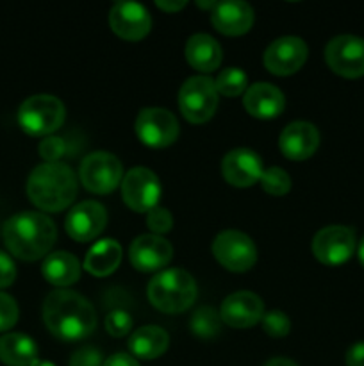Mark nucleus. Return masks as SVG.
<instances>
[{
    "mask_svg": "<svg viewBox=\"0 0 364 366\" xmlns=\"http://www.w3.org/2000/svg\"><path fill=\"white\" fill-rule=\"evenodd\" d=\"M43 322L61 342H79L96 329V313L79 293L56 290L43 302Z\"/></svg>",
    "mask_w": 364,
    "mask_h": 366,
    "instance_id": "1",
    "label": "nucleus"
},
{
    "mask_svg": "<svg viewBox=\"0 0 364 366\" xmlns=\"http://www.w3.org/2000/svg\"><path fill=\"white\" fill-rule=\"evenodd\" d=\"M56 224L46 214L24 211L4 224V243L14 257L38 261L46 257L56 243Z\"/></svg>",
    "mask_w": 364,
    "mask_h": 366,
    "instance_id": "2",
    "label": "nucleus"
},
{
    "mask_svg": "<svg viewBox=\"0 0 364 366\" xmlns=\"http://www.w3.org/2000/svg\"><path fill=\"white\" fill-rule=\"evenodd\" d=\"M77 177L64 163H43L27 179V195L36 207L46 213L64 211L77 197Z\"/></svg>",
    "mask_w": 364,
    "mask_h": 366,
    "instance_id": "3",
    "label": "nucleus"
},
{
    "mask_svg": "<svg viewBox=\"0 0 364 366\" xmlns=\"http://www.w3.org/2000/svg\"><path fill=\"white\" fill-rule=\"evenodd\" d=\"M196 282L191 275L181 268H168L157 272L148 282L150 304L163 313H182L189 310L196 300Z\"/></svg>",
    "mask_w": 364,
    "mask_h": 366,
    "instance_id": "4",
    "label": "nucleus"
},
{
    "mask_svg": "<svg viewBox=\"0 0 364 366\" xmlns=\"http://www.w3.org/2000/svg\"><path fill=\"white\" fill-rule=\"evenodd\" d=\"M64 104L54 95H32L18 109V124L29 136H52L64 124Z\"/></svg>",
    "mask_w": 364,
    "mask_h": 366,
    "instance_id": "5",
    "label": "nucleus"
},
{
    "mask_svg": "<svg viewBox=\"0 0 364 366\" xmlns=\"http://www.w3.org/2000/svg\"><path fill=\"white\" fill-rule=\"evenodd\" d=\"M178 109L189 124H206L218 109V89L207 75H193L178 89Z\"/></svg>",
    "mask_w": 364,
    "mask_h": 366,
    "instance_id": "6",
    "label": "nucleus"
},
{
    "mask_svg": "<svg viewBox=\"0 0 364 366\" xmlns=\"http://www.w3.org/2000/svg\"><path fill=\"white\" fill-rule=\"evenodd\" d=\"M79 177L88 192L107 195L114 192L123 181V167L114 154L100 150L82 159Z\"/></svg>",
    "mask_w": 364,
    "mask_h": 366,
    "instance_id": "7",
    "label": "nucleus"
},
{
    "mask_svg": "<svg viewBox=\"0 0 364 366\" xmlns=\"http://www.w3.org/2000/svg\"><path fill=\"white\" fill-rule=\"evenodd\" d=\"M213 256L228 272L243 274L256 264L257 249L253 239L246 236L245 232L228 229V231L220 232L214 238Z\"/></svg>",
    "mask_w": 364,
    "mask_h": 366,
    "instance_id": "8",
    "label": "nucleus"
},
{
    "mask_svg": "<svg viewBox=\"0 0 364 366\" xmlns=\"http://www.w3.org/2000/svg\"><path fill=\"white\" fill-rule=\"evenodd\" d=\"M136 136L150 149H166L178 138L177 118L163 107H145L136 118Z\"/></svg>",
    "mask_w": 364,
    "mask_h": 366,
    "instance_id": "9",
    "label": "nucleus"
},
{
    "mask_svg": "<svg viewBox=\"0 0 364 366\" xmlns=\"http://www.w3.org/2000/svg\"><path fill=\"white\" fill-rule=\"evenodd\" d=\"M121 199L136 213H148L161 199L159 177L145 167H136L123 175Z\"/></svg>",
    "mask_w": 364,
    "mask_h": 366,
    "instance_id": "10",
    "label": "nucleus"
},
{
    "mask_svg": "<svg viewBox=\"0 0 364 366\" xmlns=\"http://www.w3.org/2000/svg\"><path fill=\"white\" fill-rule=\"evenodd\" d=\"M325 61L334 74L346 79L364 75V39L352 34L332 38L325 46Z\"/></svg>",
    "mask_w": 364,
    "mask_h": 366,
    "instance_id": "11",
    "label": "nucleus"
},
{
    "mask_svg": "<svg viewBox=\"0 0 364 366\" xmlns=\"http://www.w3.org/2000/svg\"><path fill=\"white\" fill-rule=\"evenodd\" d=\"M355 250V232L345 225L320 229L313 239V254L320 263L338 267L346 263Z\"/></svg>",
    "mask_w": 364,
    "mask_h": 366,
    "instance_id": "12",
    "label": "nucleus"
},
{
    "mask_svg": "<svg viewBox=\"0 0 364 366\" xmlns=\"http://www.w3.org/2000/svg\"><path fill=\"white\" fill-rule=\"evenodd\" d=\"M307 54H309V49L302 38L284 36L268 45V49L264 50L263 63L268 71L285 77V75L296 74L305 64Z\"/></svg>",
    "mask_w": 364,
    "mask_h": 366,
    "instance_id": "13",
    "label": "nucleus"
},
{
    "mask_svg": "<svg viewBox=\"0 0 364 366\" xmlns=\"http://www.w3.org/2000/svg\"><path fill=\"white\" fill-rule=\"evenodd\" d=\"M107 225V211L106 207L95 200H84L70 209L64 229L66 234L75 242H91Z\"/></svg>",
    "mask_w": 364,
    "mask_h": 366,
    "instance_id": "14",
    "label": "nucleus"
},
{
    "mask_svg": "<svg viewBox=\"0 0 364 366\" xmlns=\"http://www.w3.org/2000/svg\"><path fill=\"white\" fill-rule=\"evenodd\" d=\"M111 31L127 41H139L148 36L152 16L145 6L136 2H116L109 11Z\"/></svg>",
    "mask_w": 364,
    "mask_h": 366,
    "instance_id": "15",
    "label": "nucleus"
},
{
    "mask_svg": "<svg viewBox=\"0 0 364 366\" xmlns=\"http://www.w3.org/2000/svg\"><path fill=\"white\" fill-rule=\"evenodd\" d=\"M173 257V247L163 236L143 234L131 243L128 259L139 272H161Z\"/></svg>",
    "mask_w": 364,
    "mask_h": 366,
    "instance_id": "16",
    "label": "nucleus"
},
{
    "mask_svg": "<svg viewBox=\"0 0 364 366\" xmlns=\"http://www.w3.org/2000/svg\"><path fill=\"white\" fill-rule=\"evenodd\" d=\"M264 167L259 154L250 149H234L221 161V175L234 188H250L261 181Z\"/></svg>",
    "mask_w": 364,
    "mask_h": 366,
    "instance_id": "17",
    "label": "nucleus"
},
{
    "mask_svg": "<svg viewBox=\"0 0 364 366\" xmlns=\"http://www.w3.org/2000/svg\"><path fill=\"white\" fill-rule=\"evenodd\" d=\"M264 304L252 292H236L221 302L220 317L223 324L234 329H248L263 320Z\"/></svg>",
    "mask_w": 364,
    "mask_h": 366,
    "instance_id": "18",
    "label": "nucleus"
},
{
    "mask_svg": "<svg viewBox=\"0 0 364 366\" xmlns=\"http://www.w3.org/2000/svg\"><path fill=\"white\" fill-rule=\"evenodd\" d=\"M256 14L250 4L243 0H225L218 2L211 11V24L225 36H243L252 29Z\"/></svg>",
    "mask_w": 364,
    "mask_h": 366,
    "instance_id": "19",
    "label": "nucleus"
},
{
    "mask_svg": "<svg viewBox=\"0 0 364 366\" xmlns=\"http://www.w3.org/2000/svg\"><path fill=\"white\" fill-rule=\"evenodd\" d=\"M320 145V132L309 122H293L278 138L280 152L291 161H305Z\"/></svg>",
    "mask_w": 364,
    "mask_h": 366,
    "instance_id": "20",
    "label": "nucleus"
},
{
    "mask_svg": "<svg viewBox=\"0 0 364 366\" xmlns=\"http://www.w3.org/2000/svg\"><path fill=\"white\" fill-rule=\"evenodd\" d=\"M243 106L246 113L252 114L253 118L259 120H271L277 118L284 111L285 99L284 93L277 86L270 82H256L248 86L243 97Z\"/></svg>",
    "mask_w": 364,
    "mask_h": 366,
    "instance_id": "21",
    "label": "nucleus"
},
{
    "mask_svg": "<svg viewBox=\"0 0 364 366\" xmlns=\"http://www.w3.org/2000/svg\"><path fill=\"white\" fill-rule=\"evenodd\" d=\"M186 59L195 70L209 74L220 68L223 50L209 34H193L186 43Z\"/></svg>",
    "mask_w": 364,
    "mask_h": 366,
    "instance_id": "22",
    "label": "nucleus"
},
{
    "mask_svg": "<svg viewBox=\"0 0 364 366\" xmlns=\"http://www.w3.org/2000/svg\"><path fill=\"white\" fill-rule=\"evenodd\" d=\"M81 261L70 252H52L45 257L41 264V274L50 285L59 286L64 290L66 286L75 285L81 279Z\"/></svg>",
    "mask_w": 364,
    "mask_h": 366,
    "instance_id": "23",
    "label": "nucleus"
},
{
    "mask_svg": "<svg viewBox=\"0 0 364 366\" xmlns=\"http://www.w3.org/2000/svg\"><path fill=\"white\" fill-rule=\"evenodd\" d=\"M170 347V336L159 325H145L132 332L128 338V350L139 360H157Z\"/></svg>",
    "mask_w": 364,
    "mask_h": 366,
    "instance_id": "24",
    "label": "nucleus"
},
{
    "mask_svg": "<svg viewBox=\"0 0 364 366\" xmlns=\"http://www.w3.org/2000/svg\"><path fill=\"white\" fill-rule=\"evenodd\" d=\"M121 263V247L116 239H102L88 250L84 270L93 277H107Z\"/></svg>",
    "mask_w": 364,
    "mask_h": 366,
    "instance_id": "25",
    "label": "nucleus"
},
{
    "mask_svg": "<svg viewBox=\"0 0 364 366\" xmlns=\"http://www.w3.org/2000/svg\"><path fill=\"white\" fill-rule=\"evenodd\" d=\"M34 340L21 332H9L0 338V361L7 366H32L38 361Z\"/></svg>",
    "mask_w": 364,
    "mask_h": 366,
    "instance_id": "26",
    "label": "nucleus"
},
{
    "mask_svg": "<svg viewBox=\"0 0 364 366\" xmlns=\"http://www.w3.org/2000/svg\"><path fill=\"white\" fill-rule=\"evenodd\" d=\"M221 317L220 311H216L211 306H202L193 313L191 320H189V327L195 336L202 340H211L220 332L221 329Z\"/></svg>",
    "mask_w": 364,
    "mask_h": 366,
    "instance_id": "27",
    "label": "nucleus"
},
{
    "mask_svg": "<svg viewBox=\"0 0 364 366\" xmlns=\"http://www.w3.org/2000/svg\"><path fill=\"white\" fill-rule=\"evenodd\" d=\"M214 86L218 89V95L239 97L248 89V77L241 68H225L214 79Z\"/></svg>",
    "mask_w": 364,
    "mask_h": 366,
    "instance_id": "28",
    "label": "nucleus"
},
{
    "mask_svg": "<svg viewBox=\"0 0 364 366\" xmlns=\"http://www.w3.org/2000/svg\"><path fill=\"white\" fill-rule=\"evenodd\" d=\"M259 182L264 192L273 197H282L285 193H289V189H291V177L280 167L264 168Z\"/></svg>",
    "mask_w": 364,
    "mask_h": 366,
    "instance_id": "29",
    "label": "nucleus"
},
{
    "mask_svg": "<svg viewBox=\"0 0 364 366\" xmlns=\"http://www.w3.org/2000/svg\"><path fill=\"white\" fill-rule=\"evenodd\" d=\"M261 324H263V331L271 338H284L291 331V320L288 315L277 310L264 313Z\"/></svg>",
    "mask_w": 364,
    "mask_h": 366,
    "instance_id": "30",
    "label": "nucleus"
},
{
    "mask_svg": "<svg viewBox=\"0 0 364 366\" xmlns=\"http://www.w3.org/2000/svg\"><path fill=\"white\" fill-rule=\"evenodd\" d=\"M146 225L152 231V234L163 236L166 232H170L171 227H173V217H171V213L168 209L157 206L146 213Z\"/></svg>",
    "mask_w": 364,
    "mask_h": 366,
    "instance_id": "31",
    "label": "nucleus"
},
{
    "mask_svg": "<svg viewBox=\"0 0 364 366\" xmlns=\"http://www.w3.org/2000/svg\"><path fill=\"white\" fill-rule=\"evenodd\" d=\"M132 317L127 313V311H111L106 318V329L111 336L114 338H123L125 335H128L132 329Z\"/></svg>",
    "mask_w": 364,
    "mask_h": 366,
    "instance_id": "32",
    "label": "nucleus"
},
{
    "mask_svg": "<svg viewBox=\"0 0 364 366\" xmlns=\"http://www.w3.org/2000/svg\"><path fill=\"white\" fill-rule=\"evenodd\" d=\"M39 156L45 159V163H59L61 157L66 152V143L59 136H46L38 147Z\"/></svg>",
    "mask_w": 364,
    "mask_h": 366,
    "instance_id": "33",
    "label": "nucleus"
},
{
    "mask_svg": "<svg viewBox=\"0 0 364 366\" xmlns=\"http://www.w3.org/2000/svg\"><path fill=\"white\" fill-rule=\"evenodd\" d=\"M18 315L20 311L13 297L0 292V332L13 329L18 322Z\"/></svg>",
    "mask_w": 364,
    "mask_h": 366,
    "instance_id": "34",
    "label": "nucleus"
},
{
    "mask_svg": "<svg viewBox=\"0 0 364 366\" xmlns=\"http://www.w3.org/2000/svg\"><path fill=\"white\" fill-rule=\"evenodd\" d=\"M70 366H103V356L95 347H82L71 356Z\"/></svg>",
    "mask_w": 364,
    "mask_h": 366,
    "instance_id": "35",
    "label": "nucleus"
},
{
    "mask_svg": "<svg viewBox=\"0 0 364 366\" xmlns=\"http://www.w3.org/2000/svg\"><path fill=\"white\" fill-rule=\"evenodd\" d=\"M16 279V267L6 252L0 250V290L11 286Z\"/></svg>",
    "mask_w": 364,
    "mask_h": 366,
    "instance_id": "36",
    "label": "nucleus"
},
{
    "mask_svg": "<svg viewBox=\"0 0 364 366\" xmlns=\"http://www.w3.org/2000/svg\"><path fill=\"white\" fill-rule=\"evenodd\" d=\"M346 365L348 366H364V342L355 343L346 352Z\"/></svg>",
    "mask_w": 364,
    "mask_h": 366,
    "instance_id": "37",
    "label": "nucleus"
},
{
    "mask_svg": "<svg viewBox=\"0 0 364 366\" xmlns=\"http://www.w3.org/2000/svg\"><path fill=\"white\" fill-rule=\"evenodd\" d=\"M103 366H139L134 356L125 352H118L114 356H111L109 360L103 361Z\"/></svg>",
    "mask_w": 364,
    "mask_h": 366,
    "instance_id": "38",
    "label": "nucleus"
},
{
    "mask_svg": "<svg viewBox=\"0 0 364 366\" xmlns=\"http://www.w3.org/2000/svg\"><path fill=\"white\" fill-rule=\"evenodd\" d=\"M186 0H177V2H164V0H157L156 6L159 7V9L166 11V13H177V11L184 9L186 7Z\"/></svg>",
    "mask_w": 364,
    "mask_h": 366,
    "instance_id": "39",
    "label": "nucleus"
},
{
    "mask_svg": "<svg viewBox=\"0 0 364 366\" xmlns=\"http://www.w3.org/2000/svg\"><path fill=\"white\" fill-rule=\"evenodd\" d=\"M264 366H298V365L291 360H285V357H275V360H270Z\"/></svg>",
    "mask_w": 364,
    "mask_h": 366,
    "instance_id": "40",
    "label": "nucleus"
},
{
    "mask_svg": "<svg viewBox=\"0 0 364 366\" xmlns=\"http://www.w3.org/2000/svg\"><path fill=\"white\" fill-rule=\"evenodd\" d=\"M357 256H359L360 264L364 267V236H363V239H360V243H359V249H357Z\"/></svg>",
    "mask_w": 364,
    "mask_h": 366,
    "instance_id": "41",
    "label": "nucleus"
},
{
    "mask_svg": "<svg viewBox=\"0 0 364 366\" xmlns=\"http://www.w3.org/2000/svg\"><path fill=\"white\" fill-rule=\"evenodd\" d=\"M216 4L218 2H196V6L202 7V9H211V11H213L214 7H216Z\"/></svg>",
    "mask_w": 364,
    "mask_h": 366,
    "instance_id": "42",
    "label": "nucleus"
},
{
    "mask_svg": "<svg viewBox=\"0 0 364 366\" xmlns=\"http://www.w3.org/2000/svg\"><path fill=\"white\" fill-rule=\"evenodd\" d=\"M32 366H56V365L50 363V361H41V360H38Z\"/></svg>",
    "mask_w": 364,
    "mask_h": 366,
    "instance_id": "43",
    "label": "nucleus"
}]
</instances>
